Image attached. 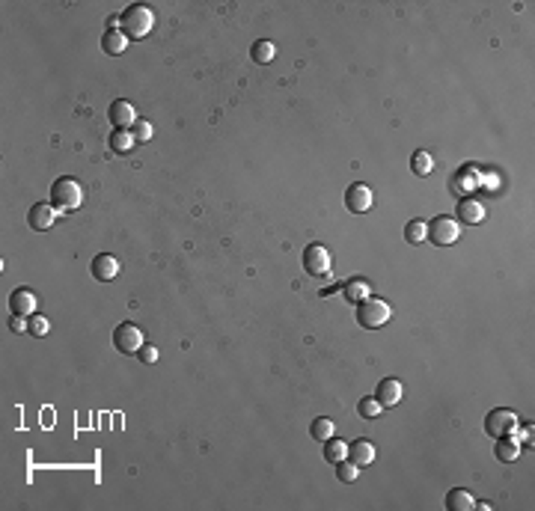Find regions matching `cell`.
Returning a JSON list of instances; mask_svg holds the SVG:
<instances>
[{
	"label": "cell",
	"mask_w": 535,
	"mask_h": 511,
	"mask_svg": "<svg viewBox=\"0 0 535 511\" xmlns=\"http://www.w3.org/2000/svg\"><path fill=\"white\" fill-rule=\"evenodd\" d=\"M51 202H54V209H60V214L78 211L84 205V185L71 176H60L51 185Z\"/></svg>",
	"instance_id": "obj_1"
},
{
	"label": "cell",
	"mask_w": 535,
	"mask_h": 511,
	"mask_svg": "<svg viewBox=\"0 0 535 511\" xmlns=\"http://www.w3.org/2000/svg\"><path fill=\"white\" fill-rule=\"evenodd\" d=\"M155 9L146 3H134L122 12V33L128 39H146V36L155 30Z\"/></svg>",
	"instance_id": "obj_2"
},
{
	"label": "cell",
	"mask_w": 535,
	"mask_h": 511,
	"mask_svg": "<svg viewBox=\"0 0 535 511\" xmlns=\"http://www.w3.org/2000/svg\"><path fill=\"white\" fill-rule=\"evenodd\" d=\"M390 318H392V309L387 300L366 298L363 303H357V321H360V327H366V330H378L387 324Z\"/></svg>",
	"instance_id": "obj_3"
},
{
	"label": "cell",
	"mask_w": 535,
	"mask_h": 511,
	"mask_svg": "<svg viewBox=\"0 0 535 511\" xmlns=\"http://www.w3.org/2000/svg\"><path fill=\"white\" fill-rule=\"evenodd\" d=\"M485 431L494 437V440H499V437H512L517 431V414L514 410H506V407L490 410V414L485 416Z\"/></svg>",
	"instance_id": "obj_4"
},
{
	"label": "cell",
	"mask_w": 535,
	"mask_h": 511,
	"mask_svg": "<svg viewBox=\"0 0 535 511\" xmlns=\"http://www.w3.org/2000/svg\"><path fill=\"white\" fill-rule=\"evenodd\" d=\"M458 238H461V226H458V220H455V217L440 214V217H434L431 223H428V241H434L437 247H449Z\"/></svg>",
	"instance_id": "obj_5"
},
{
	"label": "cell",
	"mask_w": 535,
	"mask_h": 511,
	"mask_svg": "<svg viewBox=\"0 0 535 511\" xmlns=\"http://www.w3.org/2000/svg\"><path fill=\"white\" fill-rule=\"evenodd\" d=\"M143 345H146L143 342V330L137 324H131V321H122V324L113 330V348L119 354H137Z\"/></svg>",
	"instance_id": "obj_6"
},
{
	"label": "cell",
	"mask_w": 535,
	"mask_h": 511,
	"mask_svg": "<svg viewBox=\"0 0 535 511\" xmlns=\"http://www.w3.org/2000/svg\"><path fill=\"white\" fill-rule=\"evenodd\" d=\"M303 271L309 276H327L330 274V250L324 244H309L303 250Z\"/></svg>",
	"instance_id": "obj_7"
},
{
	"label": "cell",
	"mask_w": 535,
	"mask_h": 511,
	"mask_svg": "<svg viewBox=\"0 0 535 511\" xmlns=\"http://www.w3.org/2000/svg\"><path fill=\"white\" fill-rule=\"evenodd\" d=\"M374 196H372V187L363 185V182H354L351 187L345 191V209L351 214H366L372 209Z\"/></svg>",
	"instance_id": "obj_8"
},
{
	"label": "cell",
	"mask_w": 535,
	"mask_h": 511,
	"mask_svg": "<svg viewBox=\"0 0 535 511\" xmlns=\"http://www.w3.org/2000/svg\"><path fill=\"white\" fill-rule=\"evenodd\" d=\"M57 217H60V209H54V202H36L30 214H27V223H30L33 232H48Z\"/></svg>",
	"instance_id": "obj_9"
},
{
	"label": "cell",
	"mask_w": 535,
	"mask_h": 511,
	"mask_svg": "<svg viewBox=\"0 0 535 511\" xmlns=\"http://www.w3.org/2000/svg\"><path fill=\"white\" fill-rule=\"evenodd\" d=\"M36 307H39V298H36L30 289H15L12 294H9V309H12V316L33 318Z\"/></svg>",
	"instance_id": "obj_10"
},
{
	"label": "cell",
	"mask_w": 535,
	"mask_h": 511,
	"mask_svg": "<svg viewBox=\"0 0 535 511\" xmlns=\"http://www.w3.org/2000/svg\"><path fill=\"white\" fill-rule=\"evenodd\" d=\"M107 116H110V122L122 131H131L134 122H137V110H134V104L125 102V98H116L110 104V110H107Z\"/></svg>",
	"instance_id": "obj_11"
},
{
	"label": "cell",
	"mask_w": 535,
	"mask_h": 511,
	"mask_svg": "<svg viewBox=\"0 0 535 511\" xmlns=\"http://www.w3.org/2000/svg\"><path fill=\"white\" fill-rule=\"evenodd\" d=\"M89 271H93V280L110 283V280H116V274H119V262H116V256H110V253H98L93 259V265H89Z\"/></svg>",
	"instance_id": "obj_12"
},
{
	"label": "cell",
	"mask_w": 535,
	"mask_h": 511,
	"mask_svg": "<svg viewBox=\"0 0 535 511\" xmlns=\"http://www.w3.org/2000/svg\"><path fill=\"white\" fill-rule=\"evenodd\" d=\"M374 458H378V452H374V446H372L369 440H363V437H360V440L348 443V461H354L360 470L369 467Z\"/></svg>",
	"instance_id": "obj_13"
},
{
	"label": "cell",
	"mask_w": 535,
	"mask_h": 511,
	"mask_svg": "<svg viewBox=\"0 0 535 511\" xmlns=\"http://www.w3.org/2000/svg\"><path fill=\"white\" fill-rule=\"evenodd\" d=\"M401 383L396 381V378H383L381 383H378V392H374V399L381 401L383 407H396L399 401H401Z\"/></svg>",
	"instance_id": "obj_14"
},
{
	"label": "cell",
	"mask_w": 535,
	"mask_h": 511,
	"mask_svg": "<svg viewBox=\"0 0 535 511\" xmlns=\"http://www.w3.org/2000/svg\"><path fill=\"white\" fill-rule=\"evenodd\" d=\"M458 217L464 220V223H470V226H476V223H482L488 217V209L482 205L479 200H461V205H458Z\"/></svg>",
	"instance_id": "obj_15"
},
{
	"label": "cell",
	"mask_w": 535,
	"mask_h": 511,
	"mask_svg": "<svg viewBox=\"0 0 535 511\" xmlns=\"http://www.w3.org/2000/svg\"><path fill=\"white\" fill-rule=\"evenodd\" d=\"M446 508H449V511H473V508H476V499H473L470 490L452 488L449 494H446Z\"/></svg>",
	"instance_id": "obj_16"
},
{
	"label": "cell",
	"mask_w": 535,
	"mask_h": 511,
	"mask_svg": "<svg viewBox=\"0 0 535 511\" xmlns=\"http://www.w3.org/2000/svg\"><path fill=\"white\" fill-rule=\"evenodd\" d=\"M342 294H345L348 303H363L366 298H372V289H369V283H366V280L354 276V280H348L342 285Z\"/></svg>",
	"instance_id": "obj_17"
},
{
	"label": "cell",
	"mask_w": 535,
	"mask_h": 511,
	"mask_svg": "<svg viewBox=\"0 0 535 511\" xmlns=\"http://www.w3.org/2000/svg\"><path fill=\"white\" fill-rule=\"evenodd\" d=\"M102 48H104V54H110V57H119V54H125V48H128V36L122 30H107L102 36Z\"/></svg>",
	"instance_id": "obj_18"
},
{
	"label": "cell",
	"mask_w": 535,
	"mask_h": 511,
	"mask_svg": "<svg viewBox=\"0 0 535 511\" xmlns=\"http://www.w3.org/2000/svg\"><path fill=\"white\" fill-rule=\"evenodd\" d=\"M494 455H497V461L512 464V461L521 458V443L512 440V437H499L497 446H494Z\"/></svg>",
	"instance_id": "obj_19"
},
{
	"label": "cell",
	"mask_w": 535,
	"mask_h": 511,
	"mask_svg": "<svg viewBox=\"0 0 535 511\" xmlns=\"http://www.w3.org/2000/svg\"><path fill=\"white\" fill-rule=\"evenodd\" d=\"M250 57H253L256 66H268L276 57V45L271 39H256L253 48H250Z\"/></svg>",
	"instance_id": "obj_20"
},
{
	"label": "cell",
	"mask_w": 535,
	"mask_h": 511,
	"mask_svg": "<svg viewBox=\"0 0 535 511\" xmlns=\"http://www.w3.org/2000/svg\"><path fill=\"white\" fill-rule=\"evenodd\" d=\"M137 146V140H134V134L131 131H122V128H116L110 134V149L116 152V155H128V152Z\"/></svg>",
	"instance_id": "obj_21"
},
{
	"label": "cell",
	"mask_w": 535,
	"mask_h": 511,
	"mask_svg": "<svg viewBox=\"0 0 535 511\" xmlns=\"http://www.w3.org/2000/svg\"><path fill=\"white\" fill-rule=\"evenodd\" d=\"M333 431H336V425H333V419H327V416H318L316 423L309 425V434L316 437V440H321V443H327L330 437H333Z\"/></svg>",
	"instance_id": "obj_22"
},
{
	"label": "cell",
	"mask_w": 535,
	"mask_h": 511,
	"mask_svg": "<svg viewBox=\"0 0 535 511\" xmlns=\"http://www.w3.org/2000/svg\"><path fill=\"white\" fill-rule=\"evenodd\" d=\"M324 458H327V461L336 467L339 461H345V458H348V443L336 440V437H330V440H327V446H324Z\"/></svg>",
	"instance_id": "obj_23"
},
{
	"label": "cell",
	"mask_w": 535,
	"mask_h": 511,
	"mask_svg": "<svg viewBox=\"0 0 535 511\" xmlns=\"http://www.w3.org/2000/svg\"><path fill=\"white\" fill-rule=\"evenodd\" d=\"M425 238H428V223L410 220L407 226H405V241H407V244H423Z\"/></svg>",
	"instance_id": "obj_24"
},
{
	"label": "cell",
	"mask_w": 535,
	"mask_h": 511,
	"mask_svg": "<svg viewBox=\"0 0 535 511\" xmlns=\"http://www.w3.org/2000/svg\"><path fill=\"white\" fill-rule=\"evenodd\" d=\"M410 169H414L416 176H428L434 169V158L419 149V152H414V158H410Z\"/></svg>",
	"instance_id": "obj_25"
},
{
	"label": "cell",
	"mask_w": 535,
	"mask_h": 511,
	"mask_svg": "<svg viewBox=\"0 0 535 511\" xmlns=\"http://www.w3.org/2000/svg\"><path fill=\"white\" fill-rule=\"evenodd\" d=\"M336 479L339 482H348V485H351V482H357V479H360V467H357V464L354 461H339L336 464Z\"/></svg>",
	"instance_id": "obj_26"
},
{
	"label": "cell",
	"mask_w": 535,
	"mask_h": 511,
	"mask_svg": "<svg viewBox=\"0 0 535 511\" xmlns=\"http://www.w3.org/2000/svg\"><path fill=\"white\" fill-rule=\"evenodd\" d=\"M357 410H360V416H366V419H374V416H381V410H383V405L378 399H363L360 405H357Z\"/></svg>",
	"instance_id": "obj_27"
},
{
	"label": "cell",
	"mask_w": 535,
	"mask_h": 511,
	"mask_svg": "<svg viewBox=\"0 0 535 511\" xmlns=\"http://www.w3.org/2000/svg\"><path fill=\"white\" fill-rule=\"evenodd\" d=\"M131 134H134V140H137V143H149L152 137H155V128H152L149 122L137 119V122H134V128H131Z\"/></svg>",
	"instance_id": "obj_28"
},
{
	"label": "cell",
	"mask_w": 535,
	"mask_h": 511,
	"mask_svg": "<svg viewBox=\"0 0 535 511\" xmlns=\"http://www.w3.org/2000/svg\"><path fill=\"white\" fill-rule=\"evenodd\" d=\"M48 330H51V321L45 316H33L30 318V333L33 336H48Z\"/></svg>",
	"instance_id": "obj_29"
},
{
	"label": "cell",
	"mask_w": 535,
	"mask_h": 511,
	"mask_svg": "<svg viewBox=\"0 0 535 511\" xmlns=\"http://www.w3.org/2000/svg\"><path fill=\"white\" fill-rule=\"evenodd\" d=\"M137 357H140V360L146 363V366H152V363H158V357H160V354H158V348H155V345H143L140 351H137Z\"/></svg>",
	"instance_id": "obj_30"
},
{
	"label": "cell",
	"mask_w": 535,
	"mask_h": 511,
	"mask_svg": "<svg viewBox=\"0 0 535 511\" xmlns=\"http://www.w3.org/2000/svg\"><path fill=\"white\" fill-rule=\"evenodd\" d=\"M15 330V333H27L30 330V318H24V316H12V324H9Z\"/></svg>",
	"instance_id": "obj_31"
}]
</instances>
